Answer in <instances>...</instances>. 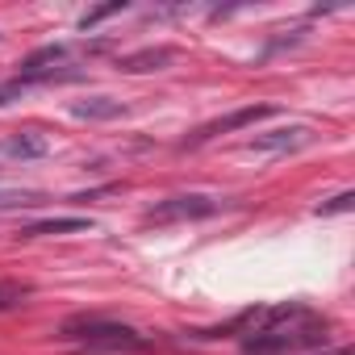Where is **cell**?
I'll use <instances>...</instances> for the list:
<instances>
[{
  "label": "cell",
  "mask_w": 355,
  "mask_h": 355,
  "mask_svg": "<svg viewBox=\"0 0 355 355\" xmlns=\"http://www.w3.org/2000/svg\"><path fill=\"white\" fill-rule=\"evenodd\" d=\"M63 338L80 343L84 351H109V355H134V351H146L150 343L134 330V326H121V322H105V318H84V322H67L63 326Z\"/></svg>",
  "instance_id": "cell-1"
},
{
  "label": "cell",
  "mask_w": 355,
  "mask_h": 355,
  "mask_svg": "<svg viewBox=\"0 0 355 355\" xmlns=\"http://www.w3.org/2000/svg\"><path fill=\"white\" fill-rule=\"evenodd\" d=\"M209 214H218L214 197H205V193H180V197H167L155 209H146V222L167 226V222H197V218H209Z\"/></svg>",
  "instance_id": "cell-2"
},
{
  "label": "cell",
  "mask_w": 355,
  "mask_h": 355,
  "mask_svg": "<svg viewBox=\"0 0 355 355\" xmlns=\"http://www.w3.org/2000/svg\"><path fill=\"white\" fill-rule=\"evenodd\" d=\"M276 113V105H247V109H239V113H230V117H222V121H209V125H201L184 146H197V142H209V138H218V134H226V130H243V125H255V121H263V117H272Z\"/></svg>",
  "instance_id": "cell-3"
},
{
  "label": "cell",
  "mask_w": 355,
  "mask_h": 355,
  "mask_svg": "<svg viewBox=\"0 0 355 355\" xmlns=\"http://www.w3.org/2000/svg\"><path fill=\"white\" fill-rule=\"evenodd\" d=\"M313 134H309V125H288V130H272V134H255L251 142H247V150H263V155H280V150H297V146H305Z\"/></svg>",
  "instance_id": "cell-4"
},
{
  "label": "cell",
  "mask_w": 355,
  "mask_h": 355,
  "mask_svg": "<svg viewBox=\"0 0 355 355\" xmlns=\"http://www.w3.org/2000/svg\"><path fill=\"white\" fill-rule=\"evenodd\" d=\"M92 230L88 218H51V222H34V226H21L17 239H46V234H84Z\"/></svg>",
  "instance_id": "cell-5"
},
{
  "label": "cell",
  "mask_w": 355,
  "mask_h": 355,
  "mask_svg": "<svg viewBox=\"0 0 355 355\" xmlns=\"http://www.w3.org/2000/svg\"><path fill=\"white\" fill-rule=\"evenodd\" d=\"M0 155H9V159H42L46 155V138L42 134H13L5 146H0Z\"/></svg>",
  "instance_id": "cell-6"
},
{
  "label": "cell",
  "mask_w": 355,
  "mask_h": 355,
  "mask_svg": "<svg viewBox=\"0 0 355 355\" xmlns=\"http://www.w3.org/2000/svg\"><path fill=\"white\" fill-rule=\"evenodd\" d=\"M71 113H76V117H88V121H105V117H121V113H125V105H121V101H113V96H92V101L76 105Z\"/></svg>",
  "instance_id": "cell-7"
},
{
  "label": "cell",
  "mask_w": 355,
  "mask_h": 355,
  "mask_svg": "<svg viewBox=\"0 0 355 355\" xmlns=\"http://www.w3.org/2000/svg\"><path fill=\"white\" fill-rule=\"evenodd\" d=\"M42 201H46V193H38V189H0V214L5 209H34Z\"/></svg>",
  "instance_id": "cell-8"
},
{
  "label": "cell",
  "mask_w": 355,
  "mask_h": 355,
  "mask_svg": "<svg viewBox=\"0 0 355 355\" xmlns=\"http://www.w3.org/2000/svg\"><path fill=\"white\" fill-rule=\"evenodd\" d=\"M163 63H171V51H142V55H125L121 59L125 71H159Z\"/></svg>",
  "instance_id": "cell-9"
},
{
  "label": "cell",
  "mask_w": 355,
  "mask_h": 355,
  "mask_svg": "<svg viewBox=\"0 0 355 355\" xmlns=\"http://www.w3.org/2000/svg\"><path fill=\"white\" fill-rule=\"evenodd\" d=\"M26 293H30L26 284H0V309H13Z\"/></svg>",
  "instance_id": "cell-10"
},
{
  "label": "cell",
  "mask_w": 355,
  "mask_h": 355,
  "mask_svg": "<svg viewBox=\"0 0 355 355\" xmlns=\"http://www.w3.org/2000/svg\"><path fill=\"white\" fill-rule=\"evenodd\" d=\"M351 205H355V193H338V197H330V201H326L318 214H347Z\"/></svg>",
  "instance_id": "cell-11"
},
{
  "label": "cell",
  "mask_w": 355,
  "mask_h": 355,
  "mask_svg": "<svg viewBox=\"0 0 355 355\" xmlns=\"http://www.w3.org/2000/svg\"><path fill=\"white\" fill-rule=\"evenodd\" d=\"M121 9H125V5H105V9H96V13H88V17L80 21V30H92L96 21H105V17H113V13H121Z\"/></svg>",
  "instance_id": "cell-12"
},
{
  "label": "cell",
  "mask_w": 355,
  "mask_h": 355,
  "mask_svg": "<svg viewBox=\"0 0 355 355\" xmlns=\"http://www.w3.org/2000/svg\"><path fill=\"white\" fill-rule=\"evenodd\" d=\"M9 96H13V88H5V92H0V105H9Z\"/></svg>",
  "instance_id": "cell-13"
}]
</instances>
